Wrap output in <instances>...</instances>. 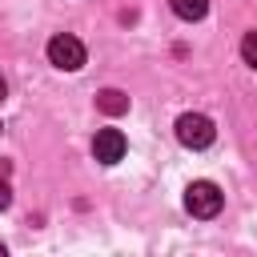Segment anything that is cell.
I'll return each instance as SVG.
<instances>
[{
    "mask_svg": "<svg viewBox=\"0 0 257 257\" xmlns=\"http://www.w3.org/2000/svg\"><path fill=\"white\" fill-rule=\"evenodd\" d=\"M177 141L185 149H209L217 141V128H213V120L205 112H181L177 116Z\"/></svg>",
    "mask_w": 257,
    "mask_h": 257,
    "instance_id": "1",
    "label": "cell"
},
{
    "mask_svg": "<svg viewBox=\"0 0 257 257\" xmlns=\"http://www.w3.org/2000/svg\"><path fill=\"white\" fill-rule=\"evenodd\" d=\"M221 205H225V197H221V189H217L213 181H193V185L185 189V209H189L193 217H217Z\"/></svg>",
    "mask_w": 257,
    "mask_h": 257,
    "instance_id": "2",
    "label": "cell"
},
{
    "mask_svg": "<svg viewBox=\"0 0 257 257\" xmlns=\"http://www.w3.org/2000/svg\"><path fill=\"white\" fill-rule=\"evenodd\" d=\"M48 60H52L56 68H64V72H76V68L84 64V44H80L76 36L60 32V36L48 40Z\"/></svg>",
    "mask_w": 257,
    "mask_h": 257,
    "instance_id": "3",
    "label": "cell"
},
{
    "mask_svg": "<svg viewBox=\"0 0 257 257\" xmlns=\"http://www.w3.org/2000/svg\"><path fill=\"white\" fill-rule=\"evenodd\" d=\"M92 157H96L100 165H116V161L124 157V133H120V128H100V133L92 137Z\"/></svg>",
    "mask_w": 257,
    "mask_h": 257,
    "instance_id": "4",
    "label": "cell"
},
{
    "mask_svg": "<svg viewBox=\"0 0 257 257\" xmlns=\"http://www.w3.org/2000/svg\"><path fill=\"white\" fill-rule=\"evenodd\" d=\"M96 108L108 116H120V112H128V96L120 88H104V92H96Z\"/></svg>",
    "mask_w": 257,
    "mask_h": 257,
    "instance_id": "5",
    "label": "cell"
},
{
    "mask_svg": "<svg viewBox=\"0 0 257 257\" xmlns=\"http://www.w3.org/2000/svg\"><path fill=\"white\" fill-rule=\"evenodd\" d=\"M169 4H173V12L181 20H201L209 12V0H169Z\"/></svg>",
    "mask_w": 257,
    "mask_h": 257,
    "instance_id": "6",
    "label": "cell"
},
{
    "mask_svg": "<svg viewBox=\"0 0 257 257\" xmlns=\"http://www.w3.org/2000/svg\"><path fill=\"white\" fill-rule=\"evenodd\" d=\"M241 56H245L249 68H257V32H245V40H241Z\"/></svg>",
    "mask_w": 257,
    "mask_h": 257,
    "instance_id": "7",
    "label": "cell"
},
{
    "mask_svg": "<svg viewBox=\"0 0 257 257\" xmlns=\"http://www.w3.org/2000/svg\"><path fill=\"white\" fill-rule=\"evenodd\" d=\"M12 205V189H8V181L0 177V209H8Z\"/></svg>",
    "mask_w": 257,
    "mask_h": 257,
    "instance_id": "8",
    "label": "cell"
},
{
    "mask_svg": "<svg viewBox=\"0 0 257 257\" xmlns=\"http://www.w3.org/2000/svg\"><path fill=\"white\" fill-rule=\"evenodd\" d=\"M4 96H8V84H4V76H0V100H4Z\"/></svg>",
    "mask_w": 257,
    "mask_h": 257,
    "instance_id": "9",
    "label": "cell"
},
{
    "mask_svg": "<svg viewBox=\"0 0 257 257\" xmlns=\"http://www.w3.org/2000/svg\"><path fill=\"white\" fill-rule=\"evenodd\" d=\"M0 257H4V245H0Z\"/></svg>",
    "mask_w": 257,
    "mask_h": 257,
    "instance_id": "10",
    "label": "cell"
}]
</instances>
